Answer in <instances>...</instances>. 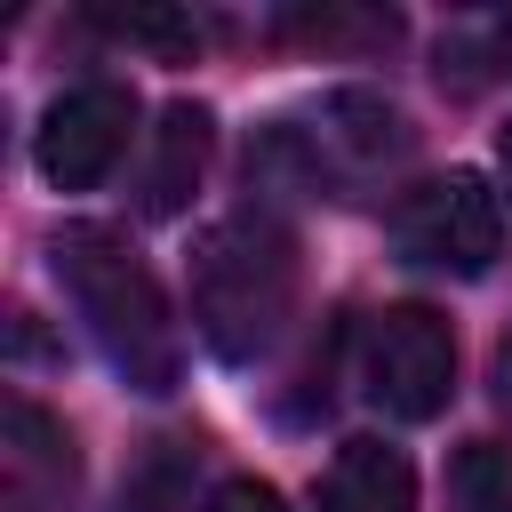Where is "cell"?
<instances>
[{
  "label": "cell",
  "instance_id": "obj_1",
  "mask_svg": "<svg viewBox=\"0 0 512 512\" xmlns=\"http://www.w3.org/2000/svg\"><path fill=\"white\" fill-rule=\"evenodd\" d=\"M48 256H56V280L72 288L96 352L112 360V376L144 400H168L176 376H184V336H176V312H168L152 264L128 248V232L72 224V232H56Z\"/></svg>",
  "mask_w": 512,
  "mask_h": 512
},
{
  "label": "cell",
  "instance_id": "obj_2",
  "mask_svg": "<svg viewBox=\"0 0 512 512\" xmlns=\"http://www.w3.org/2000/svg\"><path fill=\"white\" fill-rule=\"evenodd\" d=\"M296 312V232L272 208H232L192 240V328L216 360L248 368Z\"/></svg>",
  "mask_w": 512,
  "mask_h": 512
},
{
  "label": "cell",
  "instance_id": "obj_3",
  "mask_svg": "<svg viewBox=\"0 0 512 512\" xmlns=\"http://www.w3.org/2000/svg\"><path fill=\"white\" fill-rule=\"evenodd\" d=\"M408 144H416V136H408V120H400V104H384V96H368V88H336V96L272 120L264 144H256V168L288 176L296 192L352 200V192H368L384 168H400Z\"/></svg>",
  "mask_w": 512,
  "mask_h": 512
},
{
  "label": "cell",
  "instance_id": "obj_4",
  "mask_svg": "<svg viewBox=\"0 0 512 512\" xmlns=\"http://www.w3.org/2000/svg\"><path fill=\"white\" fill-rule=\"evenodd\" d=\"M392 248L416 272H448V280H480L504 256V200L488 192V176L448 168L416 192H400L392 208Z\"/></svg>",
  "mask_w": 512,
  "mask_h": 512
},
{
  "label": "cell",
  "instance_id": "obj_5",
  "mask_svg": "<svg viewBox=\"0 0 512 512\" xmlns=\"http://www.w3.org/2000/svg\"><path fill=\"white\" fill-rule=\"evenodd\" d=\"M360 384L384 416L432 424L456 392V336L432 304H384L360 328Z\"/></svg>",
  "mask_w": 512,
  "mask_h": 512
},
{
  "label": "cell",
  "instance_id": "obj_6",
  "mask_svg": "<svg viewBox=\"0 0 512 512\" xmlns=\"http://www.w3.org/2000/svg\"><path fill=\"white\" fill-rule=\"evenodd\" d=\"M128 136H136V96H128V80H80V88H64V96L40 112L32 160H40V176H48L56 192H96V184L120 168Z\"/></svg>",
  "mask_w": 512,
  "mask_h": 512
},
{
  "label": "cell",
  "instance_id": "obj_7",
  "mask_svg": "<svg viewBox=\"0 0 512 512\" xmlns=\"http://www.w3.org/2000/svg\"><path fill=\"white\" fill-rule=\"evenodd\" d=\"M72 496H80L72 432L32 392H8L0 400V512H72Z\"/></svg>",
  "mask_w": 512,
  "mask_h": 512
},
{
  "label": "cell",
  "instance_id": "obj_8",
  "mask_svg": "<svg viewBox=\"0 0 512 512\" xmlns=\"http://www.w3.org/2000/svg\"><path fill=\"white\" fill-rule=\"evenodd\" d=\"M320 512H416V472L384 440H344L320 472Z\"/></svg>",
  "mask_w": 512,
  "mask_h": 512
},
{
  "label": "cell",
  "instance_id": "obj_9",
  "mask_svg": "<svg viewBox=\"0 0 512 512\" xmlns=\"http://www.w3.org/2000/svg\"><path fill=\"white\" fill-rule=\"evenodd\" d=\"M208 136H216L208 104H168V112H160V128H152V168H144V184H136V208H144V216H176V208L192 200V184H200V168H208Z\"/></svg>",
  "mask_w": 512,
  "mask_h": 512
},
{
  "label": "cell",
  "instance_id": "obj_10",
  "mask_svg": "<svg viewBox=\"0 0 512 512\" xmlns=\"http://www.w3.org/2000/svg\"><path fill=\"white\" fill-rule=\"evenodd\" d=\"M448 504H456V512H512V448H496V440L456 448V464H448Z\"/></svg>",
  "mask_w": 512,
  "mask_h": 512
},
{
  "label": "cell",
  "instance_id": "obj_11",
  "mask_svg": "<svg viewBox=\"0 0 512 512\" xmlns=\"http://www.w3.org/2000/svg\"><path fill=\"white\" fill-rule=\"evenodd\" d=\"M400 16H352V8H296L280 16V40H304V48H344V40H392Z\"/></svg>",
  "mask_w": 512,
  "mask_h": 512
},
{
  "label": "cell",
  "instance_id": "obj_12",
  "mask_svg": "<svg viewBox=\"0 0 512 512\" xmlns=\"http://www.w3.org/2000/svg\"><path fill=\"white\" fill-rule=\"evenodd\" d=\"M96 24L104 32H120V40H144V48H200V24L192 16H168V8H96Z\"/></svg>",
  "mask_w": 512,
  "mask_h": 512
},
{
  "label": "cell",
  "instance_id": "obj_13",
  "mask_svg": "<svg viewBox=\"0 0 512 512\" xmlns=\"http://www.w3.org/2000/svg\"><path fill=\"white\" fill-rule=\"evenodd\" d=\"M208 512H288V504H280V488H264V480H224V488L208 496Z\"/></svg>",
  "mask_w": 512,
  "mask_h": 512
},
{
  "label": "cell",
  "instance_id": "obj_14",
  "mask_svg": "<svg viewBox=\"0 0 512 512\" xmlns=\"http://www.w3.org/2000/svg\"><path fill=\"white\" fill-rule=\"evenodd\" d=\"M496 400H504V408H512V336H504V344H496Z\"/></svg>",
  "mask_w": 512,
  "mask_h": 512
},
{
  "label": "cell",
  "instance_id": "obj_15",
  "mask_svg": "<svg viewBox=\"0 0 512 512\" xmlns=\"http://www.w3.org/2000/svg\"><path fill=\"white\" fill-rule=\"evenodd\" d=\"M488 56H496V64H512V16L496 24V40H488Z\"/></svg>",
  "mask_w": 512,
  "mask_h": 512
},
{
  "label": "cell",
  "instance_id": "obj_16",
  "mask_svg": "<svg viewBox=\"0 0 512 512\" xmlns=\"http://www.w3.org/2000/svg\"><path fill=\"white\" fill-rule=\"evenodd\" d=\"M496 152H504V184H512V128H504V144H496Z\"/></svg>",
  "mask_w": 512,
  "mask_h": 512
}]
</instances>
